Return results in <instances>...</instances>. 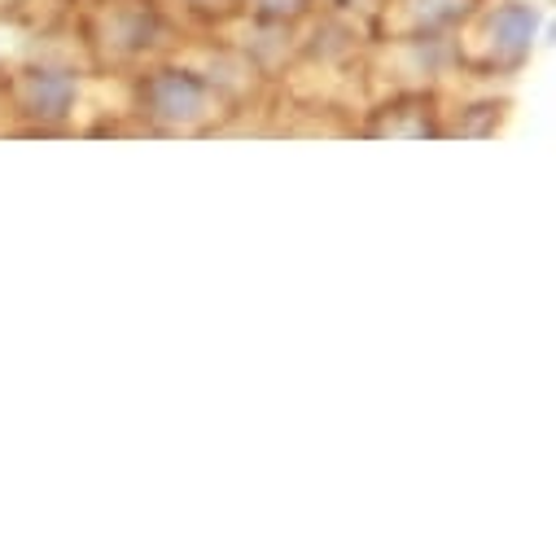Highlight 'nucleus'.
<instances>
[{"instance_id": "obj_1", "label": "nucleus", "mask_w": 556, "mask_h": 556, "mask_svg": "<svg viewBox=\"0 0 556 556\" xmlns=\"http://www.w3.org/2000/svg\"><path fill=\"white\" fill-rule=\"evenodd\" d=\"M127 114L150 136H211L232 123L237 101L189 58L167 53L131 71Z\"/></svg>"}, {"instance_id": "obj_2", "label": "nucleus", "mask_w": 556, "mask_h": 556, "mask_svg": "<svg viewBox=\"0 0 556 556\" xmlns=\"http://www.w3.org/2000/svg\"><path fill=\"white\" fill-rule=\"evenodd\" d=\"M84 45L97 66L131 75L180 45V23L163 0H92L84 14Z\"/></svg>"}, {"instance_id": "obj_3", "label": "nucleus", "mask_w": 556, "mask_h": 556, "mask_svg": "<svg viewBox=\"0 0 556 556\" xmlns=\"http://www.w3.org/2000/svg\"><path fill=\"white\" fill-rule=\"evenodd\" d=\"M539 36L543 10L534 0H478V10L456 31L460 66L491 79H513L530 66Z\"/></svg>"}, {"instance_id": "obj_4", "label": "nucleus", "mask_w": 556, "mask_h": 556, "mask_svg": "<svg viewBox=\"0 0 556 556\" xmlns=\"http://www.w3.org/2000/svg\"><path fill=\"white\" fill-rule=\"evenodd\" d=\"M5 105L27 131H66L84 105V75L62 58H27L5 79Z\"/></svg>"}, {"instance_id": "obj_5", "label": "nucleus", "mask_w": 556, "mask_h": 556, "mask_svg": "<svg viewBox=\"0 0 556 556\" xmlns=\"http://www.w3.org/2000/svg\"><path fill=\"white\" fill-rule=\"evenodd\" d=\"M359 131L377 136V141H439L443 101L430 88H399L368 110V123Z\"/></svg>"}, {"instance_id": "obj_6", "label": "nucleus", "mask_w": 556, "mask_h": 556, "mask_svg": "<svg viewBox=\"0 0 556 556\" xmlns=\"http://www.w3.org/2000/svg\"><path fill=\"white\" fill-rule=\"evenodd\" d=\"M478 10V0H386L377 23L381 36H456L465 18Z\"/></svg>"}, {"instance_id": "obj_7", "label": "nucleus", "mask_w": 556, "mask_h": 556, "mask_svg": "<svg viewBox=\"0 0 556 556\" xmlns=\"http://www.w3.org/2000/svg\"><path fill=\"white\" fill-rule=\"evenodd\" d=\"M163 10H167L176 23L224 27L232 14H241V0H163Z\"/></svg>"}, {"instance_id": "obj_8", "label": "nucleus", "mask_w": 556, "mask_h": 556, "mask_svg": "<svg viewBox=\"0 0 556 556\" xmlns=\"http://www.w3.org/2000/svg\"><path fill=\"white\" fill-rule=\"evenodd\" d=\"M320 10V0H241V14L276 18V23H307V14Z\"/></svg>"}, {"instance_id": "obj_9", "label": "nucleus", "mask_w": 556, "mask_h": 556, "mask_svg": "<svg viewBox=\"0 0 556 556\" xmlns=\"http://www.w3.org/2000/svg\"><path fill=\"white\" fill-rule=\"evenodd\" d=\"M381 5H386V0H320V10L342 14V18H355V23H364V27L377 23Z\"/></svg>"}]
</instances>
